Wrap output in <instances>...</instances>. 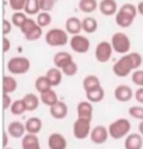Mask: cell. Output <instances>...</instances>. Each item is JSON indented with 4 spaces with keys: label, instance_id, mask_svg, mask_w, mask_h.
I'll return each instance as SVG.
<instances>
[{
    "label": "cell",
    "instance_id": "cell-43",
    "mask_svg": "<svg viewBox=\"0 0 143 149\" xmlns=\"http://www.w3.org/2000/svg\"><path fill=\"white\" fill-rule=\"evenodd\" d=\"M13 23L11 21H8V20H3V34L4 35H7V34L11 33V27H13Z\"/></svg>",
    "mask_w": 143,
    "mask_h": 149
},
{
    "label": "cell",
    "instance_id": "cell-37",
    "mask_svg": "<svg viewBox=\"0 0 143 149\" xmlns=\"http://www.w3.org/2000/svg\"><path fill=\"white\" fill-rule=\"evenodd\" d=\"M27 1H28V0H8L7 4L11 7V10H14V11H24Z\"/></svg>",
    "mask_w": 143,
    "mask_h": 149
},
{
    "label": "cell",
    "instance_id": "cell-33",
    "mask_svg": "<svg viewBox=\"0 0 143 149\" xmlns=\"http://www.w3.org/2000/svg\"><path fill=\"white\" fill-rule=\"evenodd\" d=\"M10 110H11V114H13V116H23L25 111H27L24 100L23 99L14 100L13 104H11V107H10Z\"/></svg>",
    "mask_w": 143,
    "mask_h": 149
},
{
    "label": "cell",
    "instance_id": "cell-34",
    "mask_svg": "<svg viewBox=\"0 0 143 149\" xmlns=\"http://www.w3.org/2000/svg\"><path fill=\"white\" fill-rule=\"evenodd\" d=\"M24 37L27 41H38L42 37V27H39V25L37 24L35 27H32L28 33L25 34Z\"/></svg>",
    "mask_w": 143,
    "mask_h": 149
},
{
    "label": "cell",
    "instance_id": "cell-49",
    "mask_svg": "<svg viewBox=\"0 0 143 149\" xmlns=\"http://www.w3.org/2000/svg\"><path fill=\"white\" fill-rule=\"evenodd\" d=\"M4 149H13V148H10V146H7V148H4Z\"/></svg>",
    "mask_w": 143,
    "mask_h": 149
},
{
    "label": "cell",
    "instance_id": "cell-36",
    "mask_svg": "<svg viewBox=\"0 0 143 149\" xmlns=\"http://www.w3.org/2000/svg\"><path fill=\"white\" fill-rule=\"evenodd\" d=\"M128 113L135 120L143 121V106H132V107H129Z\"/></svg>",
    "mask_w": 143,
    "mask_h": 149
},
{
    "label": "cell",
    "instance_id": "cell-13",
    "mask_svg": "<svg viewBox=\"0 0 143 149\" xmlns=\"http://www.w3.org/2000/svg\"><path fill=\"white\" fill-rule=\"evenodd\" d=\"M48 148L49 149H66L67 141L66 138L59 132H53L48 138Z\"/></svg>",
    "mask_w": 143,
    "mask_h": 149
},
{
    "label": "cell",
    "instance_id": "cell-25",
    "mask_svg": "<svg viewBox=\"0 0 143 149\" xmlns=\"http://www.w3.org/2000/svg\"><path fill=\"white\" fill-rule=\"evenodd\" d=\"M39 99H41V103H42V104L48 106L49 108L52 107V106H55V104H56V103L59 101L58 94H56V91L53 90V89H50V90L45 91V93H41Z\"/></svg>",
    "mask_w": 143,
    "mask_h": 149
},
{
    "label": "cell",
    "instance_id": "cell-21",
    "mask_svg": "<svg viewBox=\"0 0 143 149\" xmlns=\"http://www.w3.org/2000/svg\"><path fill=\"white\" fill-rule=\"evenodd\" d=\"M25 130H27V134H35V135H38L42 130L41 118H38V117L28 118V120L25 121Z\"/></svg>",
    "mask_w": 143,
    "mask_h": 149
},
{
    "label": "cell",
    "instance_id": "cell-10",
    "mask_svg": "<svg viewBox=\"0 0 143 149\" xmlns=\"http://www.w3.org/2000/svg\"><path fill=\"white\" fill-rule=\"evenodd\" d=\"M108 138H109L108 127H104V125H97V127H94V128L91 130L90 139H91L93 143H95V145L105 143Z\"/></svg>",
    "mask_w": 143,
    "mask_h": 149
},
{
    "label": "cell",
    "instance_id": "cell-19",
    "mask_svg": "<svg viewBox=\"0 0 143 149\" xmlns=\"http://www.w3.org/2000/svg\"><path fill=\"white\" fill-rule=\"evenodd\" d=\"M143 136L139 132L129 134L125 138V149H142Z\"/></svg>",
    "mask_w": 143,
    "mask_h": 149
},
{
    "label": "cell",
    "instance_id": "cell-18",
    "mask_svg": "<svg viewBox=\"0 0 143 149\" xmlns=\"http://www.w3.org/2000/svg\"><path fill=\"white\" fill-rule=\"evenodd\" d=\"M8 135L11 138H23L25 134H27V130H25V124L20 123V121H11L10 124L7 125Z\"/></svg>",
    "mask_w": 143,
    "mask_h": 149
},
{
    "label": "cell",
    "instance_id": "cell-44",
    "mask_svg": "<svg viewBox=\"0 0 143 149\" xmlns=\"http://www.w3.org/2000/svg\"><path fill=\"white\" fill-rule=\"evenodd\" d=\"M135 100L139 104H143V87H139L137 90L135 91Z\"/></svg>",
    "mask_w": 143,
    "mask_h": 149
},
{
    "label": "cell",
    "instance_id": "cell-14",
    "mask_svg": "<svg viewBox=\"0 0 143 149\" xmlns=\"http://www.w3.org/2000/svg\"><path fill=\"white\" fill-rule=\"evenodd\" d=\"M77 117L79 118H87V120H93V113H94V107H93V103H90L88 100H84L80 101L77 104Z\"/></svg>",
    "mask_w": 143,
    "mask_h": 149
},
{
    "label": "cell",
    "instance_id": "cell-11",
    "mask_svg": "<svg viewBox=\"0 0 143 149\" xmlns=\"http://www.w3.org/2000/svg\"><path fill=\"white\" fill-rule=\"evenodd\" d=\"M133 96L135 93L132 90V87L128 86V84H119L114 90V97L119 103H128V101H131L133 99Z\"/></svg>",
    "mask_w": 143,
    "mask_h": 149
},
{
    "label": "cell",
    "instance_id": "cell-22",
    "mask_svg": "<svg viewBox=\"0 0 143 149\" xmlns=\"http://www.w3.org/2000/svg\"><path fill=\"white\" fill-rule=\"evenodd\" d=\"M98 87H101V82H100V79H98V76H95V74H87L83 79V89L86 93L95 90Z\"/></svg>",
    "mask_w": 143,
    "mask_h": 149
},
{
    "label": "cell",
    "instance_id": "cell-1",
    "mask_svg": "<svg viewBox=\"0 0 143 149\" xmlns=\"http://www.w3.org/2000/svg\"><path fill=\"white\" fill-rule=\"evenodd\" d=\"M143 63V56L139 52H131L128 55H122L112 66V72L118 77H126L137 70Z\"/></svg>",
    "mask_w": 143,
    "mask_h": 149
},
{
    "label": "cell",
    "instance_id": "cell-20",
    "mask_svg": "<svg viewBox=\"0 0 143 149\" xmlns=\"http://www.w3.org/2000/svg\"><path fill=\"white\" fill-rule=\"evenodd\" d=\"M21 148L23 149H41L39 139L35 134H25L21 138Z\"/></svg>",
    "mask_w": 143,
    "mask_h": 149
},
{
    "label": "cell",
    "instance_id": "cell-6",
    "mask_svg": "<svg viewBox=\"0 0 143 149\" xmlns=\"http://www.w3.org/2000/svg\"><path fill=\"white\" fill-rule=\"evenodd\" d=\"M31 68L30 59L25 56H14L7 62V70L11 74H25Z\"/></svg>",
    "mask_w": 143,
    "mask_h": 149
},
{
    "label": "cell",
    "instance_id": "cell-30",
    "mask_svg": "<svg viewBox=\"0 0 143 149\" xmlns=\"http://www.w3.org/2000/svg\"><path fill=\"white\" fill-rule=\"evenodd\" d=\"M104 97H105V91L102 89V86L98 87V89H95V90L86 93V99L88 100L90 103H100V101L104 100Z\"/></svg>",
    "mask_w": 143,
    "mask_h": 149
},
{
    "label": "cell",
    "instance_id": "cell-40",
    "mask_svg": "<svg viewBox=\"0 0 143 149\" xmlns=\"http://www.w3.org/2000/svg\"><path fill=\"white\" fill-rule=\"evenodd\" d=\"M132 82H133L136 86L143 87V70H140V69L135 70L133 73H132Z\"/></svg>",
    "mask_w": 143,
    "mask_h": 149
},
{
    "label": "cell",
    "instance_id": "cell-16",
    "mask_svg": "<svg viewBox=\"0 0 143 149\" xmlns=\"http://www.w3.org/2000/svg\"><path fill=\"white\" fill-rule=\"evenodd\" d=\"M70 62H73V56H72V54H69L66 51H59L53 55V65L55 68H59L60 70Z\"/></svg>",
    "mask_w": 143,
    "mask_h": 149
},
{
    "label": "cell",
    "instance_id": "cell-41",
    "mask_svg": "<svg viewBox=\"0 0 143 149\" xmlns=\"http://www.w3.org/2000/svg\"><path fill=\"white\" fill-rule=\"evenodd\" d=\"M37 24H38V23H37V20H34V18H31V17H30V18L25 21V24L23 25L21 28H20V31L23 33V35H25V34L28 33V31H30L32 27H35Z\"/></svg>",
    "mask_w": 143,
    "mask_h": 149
},
{
    "label": "cell",
    "instance_id": "cell-28",
    "mask_svg": "<svg viewBox=\"0 0 143 149\" xmlns=\"http://www.w3.org/2000/svg\"><path fill=\"white\" fill-rule=\"evenodd\" d=\"M98 30V21L94 17L88 16L83 18V31L86 34H94Z\"/></svg>",
    "mask_w": 143,
    "mask_h": 149
},
{
    "label": "cell",
    "instance_id": "cell-24",
    "mask_svg": "<svg viewBox=\"0 0 143 149\" xmlns=\"http://www.w3.org/2000/svg\"><path fill=\"white\" fill-rule=\"evenodd\" d=\"M23 100H24V103H25L27 111H35V110H38L39 103H41V99L37 94H34V93H27L24 97H23Z\"/></svg>",
    "mask_w": 143,
    "mask_h": 149
},
{
    "label": "cell",
    "instance_id": "cell-2",
    "mask_svg": "<svg viewBox=\"0 0 143 149\" xmlns=\"http://www.w3.org/2000/svg\"><path fill=\"white\" fill-rule=\"evenodd\" d=\"M137 7L132 4V3H125L124 6H121L118 10L117 16H115V23L118 27L121 28H128L131 27L132 23L135 21V18L137 16Z\"/></svg>",
    "mask_w": 143,
    "mask_h": 149
},
{
    "label": "cell",
    "instance_id": "cell-8",
    "mask_svg": "<svg viewBox=\"0 0 143 149\" xmlns=\"http://www.w3.org/2000/svg\"><path fill=\"white\" fill-rule=\"evenodd\" d=\"M112 52H114V48L111 45V41H101L95 47L94 56L100 63H107L112 56Z\"/></svg>",
    "mask_w": 143,
    "mask_h": 149
},
{
    "label": "cell",
    "instance_id": "cell-9",
    "mask_svg": "<svg viewBox=\"0 0 143 149\" xmlns=\"http://www.w3.org/2000/svg\"><path fill=\"white\" fill-rule=\"evenodd\" d=\"M69 45L76 54H87L90 49V40L84 35H73L69 41Z\"/></svg>",
    "mask_w": 143,
    "mask_h": 149
},
{
    "label": "cell",
    "instance_id": "cell-4",
    "mask_svg": "<svg viewBox=\"0 0 143 149\" xmlns=\"http://www.w3.org/2000/svg\"><path fill=\"white\" fill-rule=\"evenodd\" d=\"M111 45L114 48V52H117L119 55H128V54H131V40L122 31H118V33L112 34V37H111Z\"/></svg>",
    "mask_w": 143,
    "mask_h": 149
},
{
    "label": "cell",
    "instance_id": "cell-45",
    "mask_svg": "<svg viewBox=\"0 0 143 149\" xmlns=\"http://www.w3.org/2000/svg\"><path fill=\"white\" fill-rule=\"evenodd\" d=\"M10 48H11V42H10V40H8L7 37H4V38H3V51H4V52H8Z\"/></svg>",
    "mask_w": 143,
    "mask_h": 149
},
{
    "label": "cell",
    "instance_id": "cell-3",
    "mask_svg": "<svg viewBox=\"0 0 143 149\" xmlns=\"http://www.w3.org/2000/svg\"><path fill=\"white\" fill-rule=\"evenodd\" d=\"M131 121L128 118H118L108 125L109 136L112 139H124L131 134Z\"/></svg>",
    "mask_w": 143,
    "mask_h": 149
},
{
    "label": "cell",
    "instance_id": "cell-50",
    "mask_svg": "<svg viewBox=\"0 0 143 149\" xmlns=\"http://www.w3.org/2000/svg\"><path fill=\"white\" fill-rule=\"evenodd\" d=\"M6 1H8V0H6Z\"/></svg>",
    "mask_w": 143,
    "mask_h": 149
},
{
    "label": "cell",
    "instance_id": "cell-5",
    "mask_svg": "<svg viewBox=\"0 0 143 149\" xmlns=\"http://www.w3.org/2000/svg\"><path fill=\"white\" fill-rule=\"evenodd\" d=\"M67 41H70L67 37V31L62 28H50L45 34V42L49 47H65Z\"/></svg>",
    "mask_w": 143,
    "mask_h": 149
},
{
    "label": "cell",
    "instance_id": "cell-31",
    "mask_svg": "<svg viewBox=\"0 0 143 149\" xmlns=\"http://www.w3.org/2000/svg\"><path fill=\"white\" fill-rule=\"evenodd\" d=\"M17 80L13 76H4L3 77V93L10 94V93H14L17 90Z\"/></svg>",
    "mask_w": 143,
    "mask_h": 149
},
{
    "label": "cell",
    "instance_id": "cell-26",
    "mask_svg": "<svg viewBox=\"0 0 143 149\" xmlns=\"http://www.w3.org/2000/svg\"><path fill=\"white\" fill-rule=\"evenodd\" d=\"M100 7V3L97 0H80L79 1V10L86 14H91Z\"/></svg>",
    "mask_w": 143,
    "mask_h": 149
},
{
    "label": "cell",
    "instance_id": "cell-35",
    "mask_svg": "<svg viewBox=\"0 0 143 149\" xmlns=\"http://www.w3.org/2000/svg\"><path fill=\"white\" fill-rule=\"evenodd\" d=\"M37 23H38L39 27L45 28V27L50 25V23H52V16H50L49 13H46V11H41V13L37 16Z\"/></svg>",
    "mask_w": 143,
    "mask_h": 149
},
{
    "label": "cell",
    "instance_id": "cell-42",
    "mask_svg": "<svg viewBox=\"0 0 143 149\" xmlns=\"http://www.w3.org/2000/svg\"><path fill=\"white\" fill-rule=\"evenodd\" d=\"M11 104H13V101H11L10 94L3 93V110H8V108L11 107Z\"/></svg>",
    "mask_w": 143,
    "mask_h": 149
},
{
    "label": "cell",
    "instance_id": "cell-15",
    "mask_svg": "<svg viewBox=\"0 0 143 149\" xmlns=\"http://www.w3.org/2000/svg\"><path fill=\"white\" fill-rule=\"evenodd\" d=\"M98 8H100L101 14H104V16H107V17L117 16L118 10H119L117 0H101Z\"/></svg>",
    "mask_w": 143,
    "mask_h": 149
},
{
    "label": "cell",
    "instance_id": "cell-38",
    "mask_svg": "<svg viewBox=\"0 0 143 149\" xmlns=\"http://www.w3.org/2000/svg\"><path fill=\"white\" fill-rule=\"evenodd\" d=\"M77 70H79V66H77V63H76L75 61H73V62H70L69 65H66V66L62 69L63 74H65V76H69V77L75 76V74L77 73Z\"/></svg>",
    "mask_w": 143,
    "mask_h": 149
},
{
    "label": "cell",
    "instance_id": "cell-23",
    "mask_svg": "<svg viewBox=\"0 0 143 149\" xmlns=\"http://www.w3.org/2000/svg\"><path fill=\"white\" fill-rule=\"evenodd\" d=\"M46 77H48V80L50 82L52 87H56V86H59L62 83L63 72L59 68H50V69H48V72H46Z\"/></svg>",
    "mask_w": 143,
    "mask_h": 149
},
{
    "label": "cell",
    "instance_id": "cell-39",
    "mask_svg": "<svg viewBox=\"0 0 143 149\" xmlns=\"http://www.w3.org/2000/svg\"><path fill=\"white\" fill-rule=\"evenodd\" d=\"M56 0H39V6H41V11H46L49 13L52 8L55 7Z\"/></svg>",
    "mask_w": 143,
    "mask_h": 149
},
{
    "label": "cell",
    "instance_id": "cell-48",
    "mask_svg": "<svg viewBox=\"0 0 143 149\" xmlns=\"http://www.w3.org/2000/svg\"><path fill=\"white\" fill-rule=\"evenodd\" d=\"M139 134L143 136V121H140V123H139Z\"/></svg>",
    "mask_w": 143,
    "mask_h": 149
},
{
    "label": "cell",
    "instance_id": "cell-29",
    "mask_svg": "<svg viewBox=\"0 0 143 149\" xmlns=\"http://www.w3.org/2000/svg\"><path fill=\"white\" fill-rule=\"evenodd\" d=\"M24 13L28 17L31 16H38L41 13V6H39V0H28L25 4Z\"/></svg>",
    "mask_w": 143,
    "mask_h": 149
},
{
    "label": "cell",
    "instance_id": "cell-47",
    "mask_svg": "<svg viewBox=\"0 0 143 149\" xmlns=\"http://www.w3.org/2000/svg\"><path fill=\"white\" fill-rule=\"evenodd\" d=\"M136 7H137V13H139L140 16H143V0L137 3V6H136Z\"/></svg>",
    "mask_w": 143,
    "mask_h": 149
},
{
    "label": "cell",
    "instance_id": "cell-17",
    "mask_svg": "<svg viewBox=\"0 0 143 149\" xmlns=\"http://www.w3.org/2000/svg\"><path fill=\"white\" fill-rule=\"evenodd\" d=\"M67 111H69L67 104L65 101H60V100H59L55 106H52V107L49 108L50 117L55 118V120H65L67 116Z\"/></svg>",
    "mask_w": 143,
    "mask_h": 149
},
{
    "label": "cell",
    "instance_id": "cell-27",
    "mask_svg": "<svg viewBox=\"0 0 143 149\" xmlns=\"http://www.w3.org/2000/svg\"><path fill=\"white\" fill-rule=\"evenodd\" d=\"M50 89H52V84H50V82L48 80L46 74L38 76V77L35 79V90L38 91V93H45V91L50 90Z\"/></svg>",
    "mask_w": 143,
    "mask_h": 149
},
{
    "label": "cell",
    "instance_id": "cell-12",
    "mask_svg": "<svg viewBox=\"0 0 143 149\" xmlns=\"http://www.w3.org/2000/svg\"><path fill=\"white\" fill-rule=\"evenodd\" d=\"M65 30L67 31V34L73 35H79L83 31V20L77 18V17H69L65 23Z\"/></svg>",
    "mask_w": 143,
    "mask_h": 149
},
{
    "label": "cell",
    "instance_id": "cell-7",
    "mask_svg": "<svg viewBox=\"0 0 143 149\" xmlns=\"http://www.w3.org/2000/svg\"><path fill=\"white\" fill-rule=\"evenodd\" d=\"M91 120L87 118H79L73 123V136L76 139H86L91 134Z\"/></svg>",
    "mask_w": 143,
    "mask_h": 149
},
{
    "label": "cell",
    "instance_id": "cell-46",
    "mask_svg": "<svg viewBox=\"0 0 143 149\" xmlns=\"http://www.w3.org/2000/svg\"><path fill=\"white\" fill-rule=\"evenodd\" d=\"M8 136H10L8 132L4 131V132H3V148H7L8 146Z\"/></svg>",
    "mask_w": 143,
    "mask_h": 149
},
{
    "label": "cell",
    "instance_id": "cell-32",
    "mask_svg": "<svg viewBox=\"0 0 143 149\" xmlns=\"http://www.w3.org/2000/svg\"><path fill=\"white\" fill-rule=\"evenodd\" d=\"M28 18H30V17L27 16L24 11H14V14L11 16V23H13L14 27L21 28V27L25 24V21H27Z\"/></svg>",
    "mask_w": 143,
    "mask_h": 149
}]
</instances>
